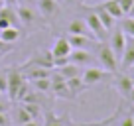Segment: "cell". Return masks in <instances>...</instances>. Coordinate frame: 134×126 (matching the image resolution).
I'll return each mask as SVG.
<instances>
[{"mask_svg": "<svg viewBox=\"0 0 134 126\" xmlns=\"http://www.w3.org/2000/svg\"><path fill=\"white\" fill-rule=\"evenodd\" d=\"M53 69H55V71H57L65 81L71 79V77H79L81 73H83V71H81L83 67H79V65H75V63H71V61L65 63V65H61V67H53Z\"/></svg>", "mask_w": 134, "mask_h": 126, "instance_id": "5bb4252c", "label": "cell"}, {"mask_svg": "<svg viewBox=\"0 0 134 126\" xmlns=\"http://www.w3.org/2000/svg\"><path fill=\"white\" fill-rule=\"evenodd\" d=\"M16 12H18V18H20L22 24L26 26H32L34 22L38 20V10L30 4H18L16 6Z\"/></svg>", "mask_w": 134, "mask_h": 126, "instance_id": "9c48e42d", "label": "cell"}, {"mask_svg": "<svg viewBox=\"0 0 134 126\" xmlns=\"http://www.w3.org/2000/svg\"><path fill=\"white\" fill-rule=\"evenodd\" d=\"M63 2H65V4H69V6H71V4H75V2H79V0H63Z\"/></svg>", "mask_w": 134, "mask_h": 126, "instance_id": "74e56055", "label": "cell"}, {"mask_svg": "<svg viewBox=\"0 0 134 126\" xmlns=\"http://www.w3.org/2000/svg\"><path fill=\"white\" fill-rule=\"evenodd\" d=\"M85 22H87V26H89V30H91V34H93V38L97 39V42H107L109 39V30L105 28V26L100 24V20H99V16H97L95 12H89L87 16L83 18Z\"/></svg>", "mask_w": 134, "mask_h": 126, "instance_id": "7a4b0ae2", "label": "cell"}, {"mask_svg": "<svg viewBox=\"0 0 134 126\" xmlns=\"http://www.w3.org/2000/svg\"><path fill=\"white\" fill-rule=\"evenodd\" d=\"M51 71H53V69L32 65L30 69H26V71H22V73H24V77H26L28 81H34V79H42V77H49V75H51Z\"/></svg>", "mask_w": 134, "mask_h": 126, "instance_id": "2e32d148", "label": "cell"}, {"mask_svg": "<svg viewBox=\"0 0 134 126\" xmlns=\"http://www.w3.org/2000/svg\"><path fill=\"white\" fill-rule=\"evenodd\" d=\"M6 79H8V99L10 101H14L16 99V93H18V89H20V85L26 81V77H24V73L20 71V69H16V67H12L8 73H6Z\"/></svg>", "mask_w": 134, "mask_h": 126, "instance_id": "5b68a950", "label": "cell"}, {"mask_svg": "<svg viewBox=\"0 0 134 126\" xmlns=\"http://www.w3.org/2000/svg\"><path fill=\"white\" fill-rule=\"evenodd\" d=\"M67 34H79V36H89V38H93L91 30H89L87 22H85L83 18H73V20L69 22V26H67Z\"/></svg>", "mask_w": 134, "mask_h": 126, "instance_id": "7c38bea8", "label": "cell"}, {"mask_svg": "<svg viewBox=\"0 0 134 126\" xmlns=\"http://www.w3.org/2000/svg\"><path fill=\"white\" fill-rule=\"evenodd\" d=\"M65 122H69V120L57 116V114H47V118H46V126H63Z\"/></svg>", "mask_w": 134, "mask_h": 126, "instance_id": "4316f807", "label": "cell"}, {"mask_svg": "<svg viewBox=\"0 0 134 126\" xmlns=\"http://www.w3.org/2000/svg\"><path fill=\"white\" fill-rule=\"evenodd\" d=\"M132 87H134V85H132V77H130V75L122 73V75H118V77H116V91L120 93L124 99H126V95L132 91Z\"/></svg>", "mask_w": 134, "mask_h": 126, "instance_id": "e0dca14e", "label": "cell"}, {"mask_svg": "<svg viewBox=\"0 0 134 126\" xmlns=\"http://www.w3.org/2000/svg\"><path fill=\"white\" fill-rule=\"evenodd\" d=\"M79 2H81V4H83V2H85V0H79Z\"/></svg>", "mask_w": 134, "mask_h": 126, "instance_id": "f6af8a7d", "label": "cell"}, {"mask_svg": "<svg viewBox=\"0 0 134 126\" xmlns=\"http://www.w3.org/2000/svg\"><path fill=\"white\" fill-rule=\"evenodd\" d=\"M134 65V38H126V45H124V53L120 57V63H118V67L120 71H128L130 67Z\"/></svg>", "mask_w": 134, "mask_h": 126, "instance_id": "ba28073f", "label": "cell"}, {"mask_svg": "<svg viewBox=\"0 0 134 126\" xmlns=\"http://www.w3.org/2000/svg\"><path fill=\"white\" fill-rule=\"evenodd\" d=\"M0 39L4 43H10V45H12L14 42L20 39V30H18L16 26H8V28L0 30Z\"/></svg>", "mask_w": 134, "mask_h": 126, "instance_id": "d6986e66", "label": "cell"}, {"mask_svg": "<svg viewBox=\"0 0 134 126\" xmlns=\"http://www.w3.org/2000/svg\"><path fill=\"white\" fill-rule=\"evenodd\" d=\"M18 0H4V6H16Z\"/></svg>", "mask_w": 134, "mask_h": 126, "instance_id": "8d00e7d4", "label": "cell"}, {"mask_svg": "<svg viewBox=\"0 0 134 126\" xmlns=\"http://www.w3.org/2000/svg\"><path fill=\"white\" fill-rule=\"evenodd\" d=\"M132 85H134V75H132Z\"/></svg>", "mask_w": 134, "mask_h": 126, "instance_id": "ee69618b", "label": "cell"}, {"mask_svg": "<svg viewBox=\"0 0 134 126\" xmlns=\"http://www.w3.org/2000/svg\"><path fill=\"white\" fill-rule=\"evenodd\" d=\"M116 116V114H113V118ZM110 118V120H113ZM110 120H105V122H97V124H87V126H110Z\"/></svg>", "mask_w": 134, "mask_h": 126, "instance_id": "d6a6232c", "label": "cell"}, {"mask_svg": "<svg viewBox=\"0 0 134 126\" xmlns=\"http://www.w3.org/2000/svg\"><path fill=\"white\" fill-rule=\"evenodd\" d=\"M0 112H8V101H2V97H0Z\"/></svg>", "mask_w": 134, "mask_h": 126, "instance_id": "4dcf8cb0", "label": "cell"}, {"mask_svg": "<svg viewBox=\"0 0 134 126\" xmlns=\"http://www.w3.org/2000/svg\"><path fill=\"white\" fill-rule=\"evenodd\" d=\"M28 65H38V67H47V69H53V55H51V51L47 49H42L38 51V55L36 57L30 59Z\"/></svg>", "mask_w": 134, "mask_h": 126, "instance_id": "4fadbf2b", "label": "cell"}, {"mask_svg": "<svg viewBox=\"0 0 134 126\" xmlns=\"http://www.w3.org/2000/svg\"><path fill=\"white\" fill-rule=\"evenodd\" d=\"M100 6H103V8H105V10H107V12H109L116 22L120 20L122 16H124V12H122V8L118 6L116 0H105V2H100Z\"/></svg>", "mask_w": 134, "mask_h": 126, "instance_id": "ffe728a7", "label": "cell"}, {"mask_svg": "<svg viewBox=\"0 0 134 126\" xmlns=\"http://www.w3.org/2000/svg\"><path fill=\"white\" fill-rule=\"evenodd\" d=\"M118 2V6L122 8V12H124V16L130 12V8H132V4H134V0H116Z\"/></svg>", "mask_w": 134, "mask_h": 126, "instance_id": "83f0119b", "label": "cell"}, {"mask_svg": "<svg viewBox=\"0 0 134 126\" xmlns=\"http://www.w3.org/2000/svg\"><path fill=\"white\" fill-rule=\"evenodd\" d=\"M126 16H134V4H132V8H130V12L126 14Z\"/></svg>", "mask_w": 134, "mask_h": 126, "instance_id": "ab89813d", "label": "cell"}, {"mask_svg": "<svg viewBox=\"0 0 134 126\" xmlns=\"http://www.w3.org/2000/svg\"><path fill=\"white\" fill-rule=\"evenodd\" d=\"M2 6H4V0H0V8H2Z\"/></svg>", "mask_w": 134, "mask_h": 126, "instance_id": "7bdbcfd3", "label": "cell"}, {"mask_svg": "<svg viewBox=\"0 0 134 126\" xmlns=\"http://www.w3.org/2000/svg\"><path fill=\"white\" fill-rule=\"evenodd\" d=\"M69 61L79 65V67H93L99 63L95 53H91V49H73L69 53Z\"/></svg>", "mask_w": 134, "mask_h": 126, "instance_id": "277c9868", "label": "cell"}, {"mask_svg": "<svg viewBox=\"0 0 134 126\" xmlns=\"http://www.w3.org/2000/svg\"><path fill=\"white\" fill-rule=\"evenodd\" d=\"M67 39L71 43V49H95L97 39L89 36H79V34H67Z\"/></svg>", "mask_w": 134, "mask_h": 126, "instance_id": "52a82bcc", "label": "cell"}, {"mask_svg": "<svg viewBox=\"0 0 134 126\" xmlns=\"http://www.w3.org/2000/svg\"><path fill=\"white\" fill-rule=\"evenodd\" d=\"M0 18L6 20L10 26H18L20 24V18H18V12H16V6H2L0 8Z\"/></svg>", "mask_w": 134, "mask_h": 126, "instance_id": "ac0fdd59", "label": "cell"}, {"mask_svg": "<svg viewBox=\"0 0 134 126\" xmlns=\"http://www.w3.org/2000/svg\"><path fill=\"white\" fill-rule=\"evenodd\" d=\"M28 120H32V116H30L28 110H26L24 106L20 105L16 110H14V124L20 126V124H24V122H28Z\"/></svg>", "mask_w": 134, "mask_h": 126, "instance_id": "cb8c5ba5", "label": "cell"}, {"mask_svg": "<svg viewBox=\"0 0 134 126\" xmlns=\"http://www.w3.org/2000/svg\"><path fill=\"white\" fill-rule=\"evenodd\" d=\"M8 49H10V43H4L0 39V51H8Z\"/></svg>", "mask_w": 134, "mask_h": 126, "instance_id": "d590c367", "label": "cell"}, {"mask_svg": "<svg viewBox=\"0 0 134 126\" xmlns=\"http://www.w3.org/2000/svg\"><path fill=\"white\" fill-rule=\"evenodd\" d=\"M118 126H134V114H124Z\"/></svg>", "mask_w": 134, "mask_h": 126, "instance_id": "f546056e", "label": "cell"}, {"mask_svg": "<svg viewBox=\"0 0 134 126\" xmlns=\"http://www.w3.org/2000/svg\"><path fill=\"white\" fill-rule=\"evenodd\" d=\"M95 55H97V59H99V65L105 69V71H109L110 75L116 73V71H120V67H118V59H116V55H114L113 47L109 45V42H99V43H97Z\"/></svg>", "mask_w": 134, "mask_h": 126, "instance_id": "6da1fadb", "label": "cell"}, {"mask_svg": "<svg viewBox=\"0 0 134 126\" xmlns=\"http://www.w3.org/2000/svg\"><path fill=\"white\" fill-rule=\"evenodd\" d=\"M20 126H40V124H38V122H36V118H32V120L24 122V124H20Z\"/></svg>", "mask_w": 134, "mask_h": 126, "instance_id": "e575fe53", "label": "cell"}, {"mask_svg": "<svg viewBox=\"0 0 134 126\" xmlns=\"http://www.w3.org/2000/svg\"><path fill=\"white\" fill-rule=\"evenodd\" d=\"M126 101H128L130 105H134V87H132V91H130L128 95H126Z\"/></svg>", "mask_w": 134, "mask_h": 126, "instance_id": "836d02e7", "label": "cell"}, {"mask_svg": "<svg viewBox=\"0 0 134 126\" xmlns=\"http://www.w3.org/2000/svg\"><path fill=\"white\" fill-rule=\"evenodd\" d=\"M67 87H69V91L73 93V97H75V95H79L81 91H85V89H89L87 85L83 83L81 75H79V77H71V79H67Z\"/></svg>", "mask_w": 134, "mask_h": 126, "instance_id": "7402d4cb", "label": "cell"}, {"mask_svg": "<svg viewBox=\"0 0 134 126\" xmlns=\"http://www.w3.org/2000/svg\"><path fill=\"white\" fill-rule=\"evenodd\" d=\"M0 97H2V93H0Z\"/></svg>", "mask_w": 134, "mask_h": 126, "instance_id": "bcb514c9", "label": "cell"}, {"mask_svg": "<svg viewBox=\"0 0 134 126\" xmlns=\"http://www.w3.org/2000/svg\"><path fill=\"white\" fill-rule=\"evenodd\" d=\"M30 2H34V0H18V4H30Z\"/></svg>", "mask_w": 134, "mask_h": 126, "instance_id": "f35d334b", "label": "cell"}, {"mask_svg": "<svg viewBox=\"0 0 134 126\" xmlns=\"http://www.w3.org/2000/svg\"><path fill=\"white\" fill-rule=\"evenodd\" d=\"M38 12L42 14L46 20H49V18H53L55 14L59 12V2L57 0H38Z\"/></svg>", "mask_w": 134, "mask_h": 126, "instance_id": "8fae6325", "label": "cell"}, {"mask_svg": "<svg viewBox=\"0 0 134 126\" xmlns=\"http://www.w3.org/2000/svg\"><path fill=\"white\" fill-rule=\"evenodd\" d=\"M30 91H32V83H30V81L26 79L24 83L20 85V89H18V93H16V99H14V101H20V102H22V101H24V97L28 95Z\"/></svg>", "mask_w": 134, "mask_h": 126, "instance_id": "484cf974", "label": "cell"}, {"mask_svg": "<svg viewBox=\"0 0 134 126\" xmlns=\"http://www.w3.org/2000/svg\"><path fill=\"white\" fill-rule=\"evenodd\" d=\"M93 12H95V14H97V16H99V20H100V24L105 26V28H107V30H109V32H110V30H113V28H114V26H116V20H114V18H113V16H110V14H109V12H107V10H105V8H103V6H100V4H97V8H93Z\"/></svg>", "mask_w": 134, "mask_h": 126, "instance_id": "9a60e30c", "label": "cell"}, {"mask_svg": "<svg viewBox=\"0 0 134 126\" xmlns=\"http://www.w3.org/2000/svg\"><path fill=\"white\" fill-rule=\"evenodd\" d=\"M109 45L113 47L114 55H116L118 63H120V57H122V53H124V45H126V36L118 26H114L109 32Z\"/></svg>", "mask_w": 134, "mask_h": 126, "instance_id": "3957f363", "label": "cell"}, {"mask_svg": "<svg viewBox=\"0 0 134 126\" xmlns=\"http://www.w3.org/2000/svg\"><path fill=\"white\" fill-rule=\"evenodd\" d=\"M63 126H75V124H71V122H65V124H63Z\"/></svg>", "mask_w": 134, "mask_h": 126, "instance_id": "60d3db41", "label": "cell"}, {"mask_svg": "<svg viewBox=\"0 0 134 126\" xmlns=\"http://www.w3.org/2000/svg\"><path fill=\"white\" fill-rule=\"evenodd\" d=\"M0 126H8V116H6V112H0Z\"/></svg>", "mask_w": 134, "mask_h": 126, "instance_id": "1f68e13d", "label": "cell"}, {"mask_svg": "<svg viewBox=\"0 0 134 126\" xmlns=\"http://www.w3.org/2000/svg\"><path fill=\"white\" fill-rule=\"evenodd\" d=\"M71 43H69V39H67V36H59L57 39H55L53 47H51V55L53 57H69V53H71Z\"/></svg>", "mask_w": 134, "mask_h": 126, "instance_id": "30bf717a", "label": "cell"}, {"mask_svg": "<svg viewBox=\"0 0 134 126\" xmlns=\"http://www.w3.org/2000/svg\"><path fill=\"white\" fill-rule=\"evenodd\" d=\"M0 93H2V95L8 93V79H6V73H0Z\"/></svg>", "mask_w": 134, "mask_h": 126, "instance_id": "f1b7e54d", "label": "cell"}, {"mask_svg": "<svg viewBox=\"0 0 134 126\" xmlns=\"http://www.w3.org/2000/svg\"><path fill=\"white\" fill-rule=\"evenodd\" d=\"M22 106H24L26 110H28V114L32 118H38L40 114H42V106H40V102H22Z\"/></svg>", "mask_w": 134, "mask_h": 126, "instance_id": "d4e9b609", "label": "cell"}, {"mask_svg": "<svg viewBox=\"0 0 134 126\" xmlns=\"http://www.w3.org/2000/svg\"><path fill=\"white\" fill-rule=\"evenodd\" d=\"M30 83H32V89H36V91H40V93H51V79L49 77L34 79V81H30Z\"/></svg>", "mask_w": 134, "mask_h": 126, "instance_id": "603a6c76", "label": "cell"}, {"mask_svg": "<svg viewBox=\"0 0 134 126\" xmlns=\"http://www.w3.org/2000/svg\"><path fill=\"white\" fill-rule=\"evenodd\" d=\"M128 71H132V75H134V65H132V67H130V69H128Z\"/></svg>", "mask_w": 134, "mask_h": 126, "instance_id": "b9f144b4", "label": "cell"}, {"mask_svg": "<svg viewBox=\"0 0 134 126\" xmlns=\"http://www.w3.org/2000/svg\"><path fill=\"white\" fill-rule=\"evenodd\" d=\"M107 75H109V71H105L103 67L93 65V67H85V71L81 73V79H83V83L87 87H93V85L100 83L103 79H107Z\"/></svg>", "mask_w": 134, "mask_h": 126, "instance_id": "8992f818", "label": "cell"}, {"mask_svg": "<svg viewBox=\"0 0 134 126\" xmlns=\"http://www.w3.org/2000/svg\"><path fill=\"white\" fill-rule=\"evenodd\" d=\"M118 22V28L124 32L126 38H134V16H122Z\"/></svg>", "mask_w": 134, "mask_h": 126, "instance_id": "44dd1931", "label": "cell"}]
</instances>
